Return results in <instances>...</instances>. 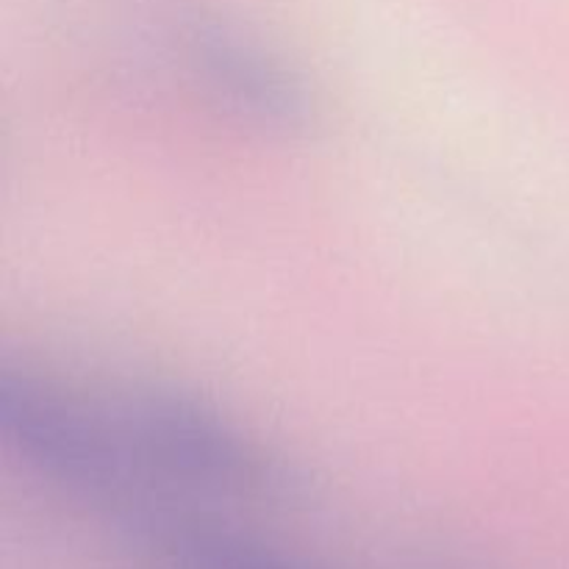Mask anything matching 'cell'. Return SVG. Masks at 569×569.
<instances>
[{"mask_svg": "<svg viewBox=\"0 0 569 569\" xmlns=\"http://www.w3.org/2000/svg\"><path fill=\"white\" fill-rule=\"evenodd\" d=\"M103 409L139 470L170 492L261 503L303 495V476L276 448L189 389L133 381Z\"/></svg>", "mask_w": 569, "mask_h": 569, "instance_id": "cell-1", "label": "cell"}, {"mask_svg": "<svg viewBox=\"0 0 569 569\" xmlns=\"http://www.w3.org/2000/svg\"><path fill=\"white\" fill-rule=\"evenodd\" d=\"M0 433L42 481L120 526L164 489L139 470L103 406L87 403L28 365L0 367Z\"/></svg>", "mask_w": 569, "mask_h": 569, "instance_id": "cell-2", "label": "cell"}, {"mask_svg": "<svg viewBox=\"0 0 569 569\" xmlns=\"http://www.w3.org/2000/svg\"><path fill=\"white\" fill-rule=\"evenodd\" d=\"M181 44L194 81L239 120L281 133L303 131L315 120V100L303 78L237 28L194 20Z\"/></svg>", "mask_w": 569, "mask_h": 569, "instance_id": "cell-3", "label": "cell"}, {"mask_svg": "<svg viewBox=\"0 0 569 569\" xmlns=\"http://www.w3.org/2000/svg\"><path fill=\"white\" fill-rule=\"evenodd\" d=\"M142 539L164 550L183 569H309L222 526L198 503H178L161 511L144 528Z\"/></svg>", "mask_w": 569, "mask_h": 569, "instance_id": "cell-4", "label": "cell"}]
</instances>
